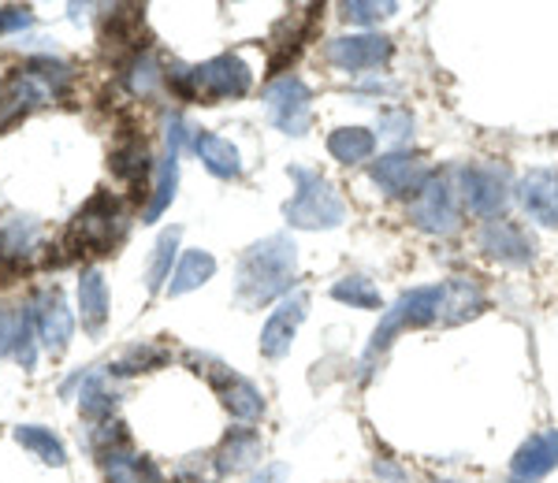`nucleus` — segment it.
I'll use <instances>...</instances> for the list:
<instances>
[{
  "mask_svg": "<svg viewBox=\"0 0 558 483\" xmlns=\"http://www.w3.org/2000/svg\"><path fill=\"white\" fill-rule=\"evenodd\" d=\"M216 272V261L205 249H191V253H183V261L172 268V283H168V294L179 298V294H191L197 290L202 283H209Z\"/></svg>",
  "mask_w": 558,
  "mask_h": 483,
  "instance_id": "obj_25",
  "label": "nucleus"
},
{
  "mask_svg": "<svg viewBox=\"0 0 558 483\" xmlns=\"http://www.w3.org/2000/svg\"><path fill=\"white\" fill-rule=\"evenodd\" d=\"M328 60L339 71H365V67H380L391 57V41L384 34H350V38L328 41Z\"/></svg>",
  "mask_w": 558,
  "mask_h": 483,
  "instance_id": "obj_12",
  "label": "nucleus"
},
{
  "mask_svg": "<svg viewBox=\"0 0 558 483\" xmlns=\"http://www.w3.org/2000/svg\"><path fill=\"white\" fill-rule=\"evenodd\" d=\"M518 201L529 220L539 227H558V172L551 168H533L518 183Z\"/></svg>",
  "mask_w": 558,
  "mask_h": 483,
  "instance_id": "obj_10",
  "label": "nucleus"
},
{
  "mask_svg": "<svg viewBox=\"0 0 558 483\" xmlns=\"http://www.w3.org/2000/svg\"><path fill=\"white\" fill-rule=\"evenodd\" d=\"M458 183H462V201L473 216H499L502 205L510 198V186H507V168L499 164H465L458 172Z\"/></svg>",
  "mask_w": 558,
  "mask_h": 483,
  "instance_id": "obj_4",
  "label": "nucleus"
},
{
  "mask_svg": "<svg viewBox=\"0 0 558 483\" xmlns=\"http://www.w3.org/2000/svg\"><path fill=\"white\" fill-rule=\"evenodd\" d=\"M205 375L216 383V391H220L223 406L231 409V417L257 420L260 413H265V398H260V391L250 380H242V375H235L231 369H223V364H216V361H213V369H205Z\"/></svg>",
  "mask_w": 558,
  "mask_h": 483,
  "instance_id": "obj_15",
  "label": "nucleus"
},
{
  "mask_svg": "<svg viewBox=\"0 0 558 483\" xmlns=\"http://www.w3.org/2000/svg\"><path fill=\"white\" fill-rule=\"evenodd\" d=\"M34 338H38V309L34 306H23L15 312V327H12V346H8V354L15 357V361L23 364V369H31L34 364Z\"/></svg>",
  "mask_w": 558,
  "mask_h": 483,
  "instance_id": "obj_28",
  "label": "nucleus"
},
{
  "mask_svg": "<svg viewBox=\"0 0 558 483\" xmlns=\"http://www.w3.org/2000/svg\"><path fill=\"white\" fill-rule=\"evenodd\" d=\"M165 350H157V346H134V350L123 357V361H116L108 375H131V372H146V369H157V364H165Z\"/></svg>",
  "mask_w": 558,
  "mask_h": 483,
  "instance_id": "obj_35",
  "label": "nucleus"
},
{
  "mask_svg": "<svg viewBox=\"0 0 558 483\" xmlns=\"http://www.w3.org/2000/svg\"><path fill=\"white\" fill-rule=\"evenodd\" d=\"M12 327H15V317H8L4 306H0V354L12 346Z\"/></svg>",
  "mask_w": 558,
  "mask_h": 483,
  "instance_id": "obj_40",
  "label": "nucleus"
},
{
  "mask_svg": "<svg viewBox=\"0 0 558 483\" xmlns=\"http://www.w3.org/2000/svg\"><path fill=\"white\" fill-rule=\"evenodd\" d=\"M26 75H34L38 83L49 89V94H64V86L71 83V71L68 64H60V60H52V57H38V60H31V64L23 67Z\"/></svg>",
  "mask_w": 558,
  "mask_h": 483,
  "instance_id": "obj_34",
  "label": "nucleus"
},
{
  "mask_svg": "<svg viewBox=\"0 0 558 483\" xmlns=\"http://www.w3.org/2000/svg\"><path fill=\"white\" fill-rule=\"evenodd\" d=\"M481 249L492 257V261H502V264H529L536 253V242L529 238L525 227H518V223L510 220H492L488 227L481 231Z\"/></svg>",
  "mask_w": 558,
  "mask_h": 483,
  "instance_id": "obj_11",
  "label": "nucleus"
},
{
  "mask_svg": "<svg viewBox=\"0 0 558 483\" xmlns=\"http://www.w3.org/2000/svg\"><path fill=\"white\" fill-rule=\"evenodd\" d=\"M518 483H521V480H518Z\"/></svg>",
  "mask_w": 558,
  "mask_h": 483,
  "instance_id": "obj_41",
  "label": "nucleus"
},
{
  "mask_svg": "<svg viewBox=\"0 0 558 483\" xmlns=\"http://www.w3.org/2000/svg\"><path fill=\"white\" fill-rule=\"evenodd\" d=\"M391 12H395L391 0H384V4H376V0H350V4H343V15H347V20H350V23H362V26L380 23V20H387Z\"/></svg>",
  "mask_w": 558,
  "mask_h": 483,
  "instance_id": "obj_36",
  "label": "nucleus"
},
{
  "mask_svg": "<svg viewBox=\"0 0 558 483\" xmlns=\"http://www.w3.org/2000/svg\"><path fill=\"white\" fill-rule=\"evenodd\" d=\"M31 23H34L31 8H0V34L23 30V26H31Z\"/></svg>",
  "mask_w": 558,
  "mask_h": 483,
  "instance_id": "obj_37",
  "label": "nucleus"
},
{
  "mask_svg": "<svg viewBox=\"0 0 558 483\" xmlns=\"http://www.w3.org/2000/svg\"><path fill=\"white\" fill-rule=\"evenodd\" d=\"M38 249V223L26 216H12L0 227V268H26Z\"/></svg>",
  "mask_w": 558,
  "mask_h": 483,
  "instance_id": "obj_20",
  "label": "nucleus"
},
{
  "mask_svg": "<svg viewBox=\"0 0 558 483\" xmlns=\"http://www.w3.org/2000/svg\"><path fill=\"white\" fill-rule=\"evenodd\" d=\"M123 78H128V89L134 97H153L160 89V83H165V71L153 60V52H138V57L131 60V67L123 71Z\"/></svg>",
  "mask_w": 558,
  "mask_h": 483,
  "instance_id": "obj_29",
  "label": "nucleus"
},
{
  "mask_svg": "<svg viewBox=\"0 0 558 483\" xmlns=\"http://www.w3.org/2000/svg\"><path fill=\"white\" fill-rule=\"evenodd\" d=\"M194 153L202 157V164L209 168L216 178H239V172H242L239 149L231 146L228 138H220V134L197 131L194 134Z\"/></svg>",
  "mask_w": 558,
  "mask_h": 483,
  "instance_id": "obj_22",
  "label": "nucleus"
},
{
  "mask_svg": "<svg viewBox=\"0 0 558 483\" xmlns=\"http://www.w3.org/2000/svg\"><path fill=\"white\" fill-rule=\"evenodd\" d=\"M331 294H336V301H347L350 309H380V290L365 275H347V280L336 283Z\"/></svg>",
  "mask_w": 558,
  "mask_h": 483,
  "instance_id": "obj_32",
  "label": "nucleus"
},
{
  "mask_svg": "<svg viewBox=\"0 0 558 483\" xmlns=\"http://www.w3.org/2000/svg\"><path fill=\"white\" fill-rule=\"evenodd\" d=\"M481 309H484V290L476 280L458 275V280L444 283V306H439V320L444 324H462V320L476 317Z\"/></svg>",
  "mask_w": 558,
  "mask_h": 483,
  "instance_id": "obj_21",
  "label": "nucleus"
},
{
  "mask_svg": "<svg viewBox=\"0 0 558 483\" xmlns=\"http://www.w3.org/2000/svg\"><path fill=\"white\" fill-rule=\"evenodd\" d=\"M175 249H179V227L165 231V235L157 238V249H153V261H149V290H160L165 280H172Z\"/></svg>",
  "mask_w": 558,
  "mask_h": 483,
  "instance_id": "obj_33",
  "label": "nucleus"
},
{
  "mask_svg": "<svg viewBox=\"0 0 558 483\" xmlns=\"http://www.w3.org/2000/svg\"><path fill=\"white\" fill-rule=\"evenodd\" d=\"M291 178L299 183L294 198L283 205V216L291 227H302V231H328V227H339L347 216L343 209V198L331 190L328 178H320L317 172H305V168H291Z\"/></svg>",
  "mask_w": 558,
  "mask_h": 483,
  "instance_id": "obj_2",
  "label": "nucleus"
},
{
  "mask_svg": "<svg viewBox=\"0 0 558 483\" xmlns=\"http://www.w3.org/2000/svg\"><path fill=\"white\" fill-rule=\"evenodd\" d=\"M78 312H83V327L89 331V335H97V331L105 327L108 286H105V275L97 272V268H89V272H83V280H78Z\"/></svg>",
  "mask_w": 558,
  "mask_h": 483,
  "instance_id": "obj_23",
  "label": "nucleus"
},
{
  "mask_svg": "<svg viewBox=\"0 0 558 483\" xmlns=\"http://www.w3.org/2000/svg\"><path fill=\"white\" fill-rule=\"evenodd\" d=\"M439 306H444V286H417V290H407L391 309L384 312L380 327H376L373 343H368V350H365V361H373L376 354L387 350L399 331L425 327L432 320H439Z\"/></svg>",
  "mask_w": 558,
  "mask_h": 483,
  "instance_id": "obj_3",
  "label": "nucleus"
},
{
  "mask_svg": "<svg viewBox=\"0 0 558 483\" xmlns=\"http://www.w3.org/2000/svg\"><path fill=\"white\" fill-rule=\"evenodd\" d=\"M373 149H376V134L365 127H343L328 138V153L339 164H362V160L373 157Z\"/></svg>",
  "mask_w": 558,
  "mask_h": 483,
  "instance_id": "obj_26",
  "label": "nucleus"
},
{
  "mask_svg": "<svg viewBox=\"0 0 558 483\" xmlns=\"http://www.w3.org/2000/svg\"><path fill=\"white\" fill-rule=\"evenodd\" d=\"M257 458H260V439L254 432H246V428H239V432L228 435L220 454H216V472H239L246 465H254Z\"/></svg>",
  "mask_w": 558,
  "mask_h": 483,
  "instance_id": "obj_27",
  "label": "nucleus"
},
{
  "mask_svg": "<svg viewBox=\"0 0 558 483\" xmlns=\"http://www.w3.org/2000/svg\"><path fill=\"white\" fill-rule=\"evenodd\" d=\"M194 78V97H205V101H235V97L250 94V67L242 64L239 57H216L209 64L191 67Z\"/></svg>",
  "mask_w": 558,
  "mask_h": 483,
  "instance_id": "obj_6",
  "label": "nucleus"
},
{
  "mask_svg": "<svg viewBox=\"0 0 558 483\" xmlns=\"http://www.w3.org/2000/svg\"><path fill=\"white\" fill-rule=\"evenodd\" d=\"M15 443L26 446V450H34L45 465H57V469L68 461V454H64V446H60V439L52 432H45V428H34V424L15 428Z\"/></svg>",
  "mask_w": 558,
  "mask_h": 483,
  "instance_id": "obj_30",
  "label": "nucleus"
},
{
  "mask_svg": "<svg viewBox=\"0 0 558 483\" xmlns=\"http://www.w3.org/2000/svg\"><path fill=\"white\" fill-rule=\"evenodd\" d=\"M71 242L86 253H108L116 242V201L112 194H94L71 223Z\"/></svg>",
  "mask_w": 558,
  "mask_h": 483,
  "instance_id": "obj_8",
  "label": "nucleus"
},
{
  "mask_svg": "<svg viewBox=\"0 0 558 483\" xmlns=\"http://www.w3.org/2000/svg\"><path fill=\"white\" fill-rule=\"evenodd\" d=\"M45 94H49V89H45L34 75H26L23 67L15 71V75H8L4 83H0V131H4L8 123L23 120L26 112L38 109L45 101Z\"/></svg>",
  "mask_w": 558,
  "mask_h": 483,
  "instance_id": "obj_16",
  "label": "nucleus"
},
{
  "mask_svg": "<svg viewBox=\"0 0 558 483\" xmlns=\"http://www.w3.org/2000/svg\"><path fill=\"white\" fill-rule=\"evenodd\" d=\"M112 409H116V391L108 387L105 375H89L83 383V417L86 420H112Z\"/></svg>",
  "mask_w": 558,
  "mask_h": 483,
  "instance_id": "obj_31",
  "label": "nucleus"
},
{
  "mask_svg": "<svg viewBox=\"0 0 558 483\" xmlns=\"http://www.w3.org/2000/svg\"><path fill=\"white\" fill-rule=\"evenodd\" d=\"M551 469H558V428L533 435V439L521 443V450L514 454V476L521 483L547 476Z\"/></svg>",
  "mask_w": 558,
  "mask_h": 483,
  "instance_id": "obj_18",
  "label": "nucleus"
},
{
  "mask_svg": "<svg viewBox=\"0 0 558 483\" xmlns=\"http://www.w3.org/2000/svg\"><path fill=\"white\" fill-rule=\"evenodd\" d=\"M71 331H75V320H71L64 298H60L57 290L41 294L38 298V338L45 343V350L52 357H60L71 343Z\"/></svg>",
  "mask_w": 558,
  "mask_h": 483,
  "instance_id": "obj_17",
  "label": "nucleus"
},
{
  "mask_svg": "<svg viewBox=\"0 0 558 483\" xmlns=\"http://www.w3.org/2000/svg\"><path fill=\"white\" fill-rule=\"evenodd\" d=\"M299 272V249L287 235H268L246 249L239 261V298L246 306H268L279 294L291 290Z\"/></svg>",
  "mask_w": 558,
  "mask_h": 483,
  "instance_id": "obj_1",
  "label": "nucleus"
},
{
  "mask_svg": "<svg viewBox=\"0 0 558 483\" xmlns=\"http://www.w3.org/2000/svg\"><path fill=\"white\" fill-rule=\"evenodd\" d=\"M410 127H413V123H410L407 112H391V115H384V120H380V134H384V138H407Z\"/></svg>",
  "mask_w": 558,
  "mask_h": 483,
  "instance_id": "obj_38",
  "label": "nucleus"
},
{
  "mask_svg": "<svg viewBox=\"0 0 558 483\" xmlns=\"http://www.w3.org/2000/svg\"><path fill=\"white\" fill-rule=\"evenodd\" d=\"M112 172L120 175V178H128L134 190L146 194V178L153 172V157H149L146 141H142V138H128V141H123V146L112 153Z\"/></svg>",
  "mask_w": 558,
  "mask_h": 483,
  "instance_id": "obj_24",
  "label": "nucleus"
},
{
  "mask_svg": "<svg viewBox=\"0 0 558 483\" xmlns=\"http://www.w3.org/2000/svg\"><path fill=\"white\" fill-rule=\"evenodd\" d=\"M368 178L387 194V198H407V194H417L421 186L428 183V164L413 153H387L380 160H373L368 168Z\"/></svg>",
  "mask_w": 558,
  "mask_h": 483,
  "instance_id": "obj_9",
  "label": "nucleus"
},
{
  "mask_svg": "<svg viewBox=\"0 0 558 483\" xmlns=\"http://www.w3.org/2000/svg\"><path fill=\"white\" fill-rule=\"evenodd\" d=\"M179 146H183V120L172 115V120H168V157L160 160L157 186H153V198L146 205V212H142V220H146V223L160 220V212H165L168 205H172V198H175V186H179Z\"/></svg>",
  "mask_w": 558,
  "mask_h": 483,
  "instance_id": "obj_14",
  "label": "nucleus"
},
{
  "mask_svg": "<svg viewBox=\"0 0 558 483\" xmlns=\"http://www.w3.org/2000/svg\"><path fill=\"white\" fill-rule=\"evenodd\" d=\"M287 472H291L287 465H265V469H260L250 483H283V480H287Z\"/></svg>",
  "mask_w": 558,
  "mask_h": 483,
  "instance_id": "obj_39",
  "label": "nucleus"
},
{
  "mask_svg": "<svg viewBox=\"0 0 558 483\" xmlns=\"http://www.w3.org/2000/svg\"><path fill=\"white\" fill-rule=\"evenodd\" d=\"M410 220H413V227H421L425 235H454L462 220H458L454 190L444 175H432L428 183L413 194Z\"/></svg>",
  "mask_w": 558,
  "mask_h": 483,
  "instance_id": "obj_5",
  "label": "nucleus"
},
{
  "mask_svg": "<svg viewBox=\"0 0 558 483\" xmlns=\"http://www.w3.org/2000/svg\"><path fill=\"white\" fill-rule=\"evenodd\" d=\"M101 465H105L108 483H165V472H160L149 458L134 454L131 443L116 446V450H105Z\"/></svg>",
  "mask_w": 558,
  "mask_h": 483,
  "instance_id": "obj_19",
  "label": "nucleus"
},
{
  "mask_svg": "<svg viewBox=\"0 0 558 483\" xmlns=\"http://www.w3.org/2000/svg\"><path fill=\"white\" fill-rule=\"evenodd\" d=\"M305 309H310V298H305V294H294V298H287L283 306H279L272 317H268V324L260 327V354L272 357V361H279V357L291 350L294 335H299V324L305 320Z\"/></svg>",
  "mask_w": 558,
  "mask_h": 483,
  "instance_id": "obj_13",
  "label": "nucleus"
},
{
  "mask_svg": "<svg viewBox=\"0 0 558 483\" xmlns=\"http://www.w3.org/2000/svg\"><path fill=\"white\" fill-rule=\"evenodd\" d=\"M265 109H268V120L283 134L310 131V89H305L302 78H294V75L276 78V83L265 89Z\"/></svg>",
  "mask_w": 558,
  "mask_h": 483,
  "instance_id": "obj_7",
  "label": "nucleus"
}]
</instances>
